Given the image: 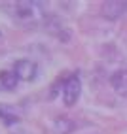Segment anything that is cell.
I'll list each match as a JSON object with an SVG mask.
<instances>
[{"instance_id": "3957f363", "label": "cell", "mask_w": 127, "mask_h": 134, "mask_svg": "<svg viewBox=\"0 0 127 134\" xmlns=\"http://www.w3.org/2000/svg\"><path fill=\"white\" fill-rule=\"evenodd\" d=\"M13 72L17 74L19 81H32L38 74V66H36V62L29 59H19L13 62Z\"/></svg>"}, {"instance_id": "5b68a950", "label": "cell", "mask_w": 127, "mask_h": 134, "mask_svg": "<svg viewBox=\"0 0 127 134\" xmlns=\"http://www.w3.org/2000/svg\"><path fill=\"white\" fill-rule=\"evenodd\" d=\"M110 85L120 96L127 98V68L116 70V72L110 76Z\"/></svg>"}, {"instance_id": "8992f818", "label": "cell", "mask_w": 127, "mask_h": 134, "mask_svg": "<svg viewBox=\"0 0 127 134\" xmlns=\"http://www.w3.org/2000/svg\"><path fill=\"white\" fill-rule=\"evenodd\" d=\"M17 83H19V77H17V74L13 70H2L0 72V91L2 93L13 91L17 87Z\"/></svg>"}, {"instance_id": "7a4b0ae2", "label": "cell", "mask_w": 127, "mask_h": 134, "mask_svg": "<svg viewBox=\"0 0 127 134\" xmlns=\"http://www.w3.org/2000/svg\"><path fill=\"white\" fill-rule=\"evenodd\" d=\"M57 93H61L63 96V102L67 106H74L78 102V98L82 94V81H80V74L74 72V74H68L65 77H59L51 87V98L55 96Z\"/></svg>"}, {"instance_id": "277c9868", "label": "cell", "mask_w": 127, "mask_h": 134, "mask_svg": "<svg viewBox=\"0 0 127 134\" xmlns=\"http://www.w3.org/2000/svg\"><path fill=\"white\" fill-rule=\"evenodd\" d=\"M0 121H2L6 127H13L21 121V115H19V110L12 104H4L0 102Z\"/></svg>"}, {"instance_id": "6da1fadb", "label": "cell", "mask_w": 127, "mask_h": 134, "mask_svg": "<svg viewBox=\"0 0 127 134\" xmlns=\"http://www.w3.org/2000/svg\"><path fill=\"white\" fill-rule=\"evenodd\" d=\"M2 8L8 12V15L13 19L15 25L21 26H38L46 19L42 2H31V0H19V2H6Z\"/></svg>"}]
</instances>
